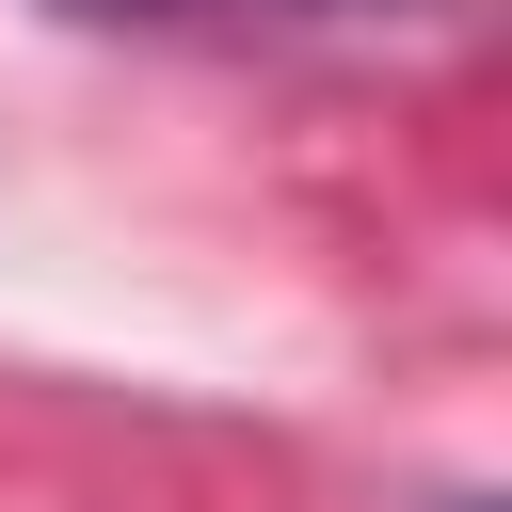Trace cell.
Returning a JSON list of instances; mask_svg holds the SVG:
<instances>
[{
	"instance_id": "obj_1",
	"label": "cell",
	"mask_w": 512,
	"mask_h": 512,
	"mask_svg": "<svg viewBox=\"0 0 512 512\" xmlns=\"http://www.w3.org/2000/svg\"><path fill=\"white\" fill-rule=\"evenodd\" d=\"M64 16H192V0H64Z\"/></svg>"
}]
</instances>
